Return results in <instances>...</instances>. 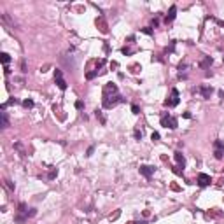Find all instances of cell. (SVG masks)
<instances>
[{"mask_svg":"<svg viewBox=\"0 0 224 224\" xmlns=\"http://www.w3.org/2000/svg\"><path fill=\"white\" fill-rule=\"evenodd\" d=\"M121 102H124V98L119 93L117 95H110V96H103V107L105 109H112V107H116Z\"/></svg>","mask_w":224,"mask_h":224,"instance_id":"6da1fadb","label":"cell"},{"mask_svg":"<svg viewBox=\"0 0 224 224\" xmlns=\"http://www.w3.org/2000/svg\"><path fill=\"white\" fill-rule=\"evenodd\" d=\"M161 126L170 128V130H175V128L179 126V123H177V119H175L173 116L168 114V112H163V114H161Z\"/></svg>","mask_w":224,"mask_h":224,"instance_id":"7a4b0ae2","label":"cell"},{"mask_svg":"<svg viewBox=\"0 0 224 224\" xmlns=\"http://www.w3.org/2000/svg\"><path fill=\"white\" fill-rule=\"evenodd\" d=\"M28 215H35V210L32 208V210L28 212L25 203H19V207H18V215H16V221H18V222H25V219H26Z\"/></svg>","mask_w":224,"mask_h":224,"instance_id":"3957f363","label":"cell"},{"mask_svg":"<svg viewBox=\"0 0 224 224\" xmlns=\"http://www.w3.org/2000/svg\"><path fill=\"white\" fill-rule=\"evenodd\" d=\"M214 156L217 160H222L224 158V142L221 140H215L214 142Z\"/></svg>","mask_w":224,"mask_h":224,"instance_id":"277c9868","label":"cell"},{"mask_svg":"<svg viewBox=\"0 0 224 224\" xmlns=\"http://www.w3.org/2000/svg\"><path fill=\"white\" fill-rule=\"evenodd\" d=\"M165 105H166V107H175V105H179V91H177L175 88L172 89L170 98H166V100H165Z\"/></svg>","mask_w":224,"mask_h":224,"instance_id":"5b68a950","label":"cell"},{"mask_svg":"<svg viewBox=\"0 0 224 224\" xmlns=\"http://www.w3.org/2000/svg\"><path fill=\"white\" fill-rule=\"evenodd\" d=\"M54 82L58 84V88L61 89V91H65V89H67V81L63 79V74H61V70H54Z\"/></svg>","mask_w":224,"mask_h":224,"instance_id":"8992f818","label":"cell"},{"mask_svg":"<svg viewBox=\"0 0 224 224\" xmlns=\"http://www.w3.org/2000/svg\"><path fill=\"white\" fill-rule=\"evenodd\" d=\"M110 95H117V86L112 82H107L103 86V96H110Z\"/></svg>","mask_w":224,"mask_h":224,"instance_id":"52a82bcc","label":"cell"},{"mask_svg":"<svg viewBox=\"0 0 224 224\" xmlns=\"http://www.w3.org/2000/svg\"><path fill=\"white\" fill-rule=\"evenodd\" d=\"M212 182V179H210V175H207V173H200L198 175V184L201 186V187H205V186H208Z\"/></svg>","mask_w":224,"mask_h":224,"instance_id":"ba28073f","label":"cell"},{"mask_svg":"<svg viewBox=\"0 0 224 224\" xmlns=\"http://www.w3.org/2000/svg\"><path fill=\"white\" fill-rule=\"evenodd\" d=\"M138 172H140V173H142L144 177H147V179H149V177H151V175L154 173V166H149V165H142V166L138 168Z\"/></svg>","mask_w":224,"mask_h":224,"instance_id":"9c48e42d","label":"cell"},{"mask_svg":"<svg viewBox=\"0 0 224 224\" xmlns=\"http://www.w3.org/2000/svg\"><path fill=\"white\" fill-rule=\"evenodd\" d=\"M175 14H177V5H172L170 7V11H168V14L165 16V23L168 25V23H172V21L175 19Z\"/></svg>","mask_w":224,"mask_h":224,"instance_id":"30bf717a","label":"cell"},{"mask_svg":"<svg viewBox=\"0 0 224 224\" xmlns=\"http://www.w3.org/2000/svg\"><path fill=\"white\" fill-rule=\"evenodd\" d=\"M175 161H177V166L179 168H182L184 170V166H186V158H184V156H182V152H175Z\"/></svg>","mask_w":224,"mask_h":224,"instance_id":"8fae6325","label":"cell"},{"mask_svg":"<svg viewBox=\"0 0 224 224\" xmlns=\"http://www.w3.org/2000/svg\"><path fill=\"white\" fill-rule=\"evenodd\" d=\"M198 91H200L201 95H203V98H210V95H212V91H214V89H212V88H200Z\"/></svg>","mask_w":224,"mask_h":224,"instance_id":"7c38bea8","label":"cell"},{"mask_svg":"<svg viewBox=\"0 0 224 224\" xmlns=\"http://www.w3.org/2000/svg\"><path fill=\"white\" fill-rule=\"evenodd\" d=\"M0 119H2V128H7L9 126V117L5 112H0Z\"/></svg>","mask_w":224,"mask_h":224,"instance_id":"4fadbf2b","label":"cell"},{"mask_svg":"<svg viewBox=\"0 0 224 224\" xmlns=\"http://www.w3.org/2000/svg\"><path fill=\"white\" fill-rule=\"evenodd\" d=\"M2 56V63H4V67H9V61H11V56L7 54V53H2L0 54Z\"/></svg>","mask_w":224,"mask_h":224,"instance_id":"5bb4252c","label":"cell"},{"mask_svg":"<svg viewBox=\"0 0 224 224\" xmlns=\"http://www.w3.org/2000/svg\"><path fill=\"white\" fill-rule=\"evenodd\" d=\"M96 119H100V123H102V124H105V123H107V121H105V116L102 114V110H96Z\"/></svg>","mask_w":224,"mask_h":224,"instance_id":"9a60e30c","label":"cell"},{"mask_svg":"<svg viewBox=\"0 0 224 224\" xmlns=\"http://www.w3.org/2000/svg\"><path fill=\"white\" fill-rule=\"evenodd\" d=\"M23 107L32 109V107H33V100H25V102H23Z\"/></svg>","mask_w":224,"mask_h":224,"instance_id":"2e32d148","label":"cell"},{"mask_svg":"<svg viewBox=\"0 0 224 224\" xmlns=\"http://www.w3.org/2000/svg\"><path fill=\"white\" fill-rule=\"evenodd\" d=\"M119 215H121V210H116L114 214L110 215V221H116V219H119Z\"/></svg>","mask_w":224,"mask_h":224,"instance_id":"e0dca14e","label":"cell"},{"mask_svg":"<svg viewBox=\"0 0 224 224\" xmlns=\"http://www.w3.org/2000/svg\"><path fill=\"white\" fill-rule=\"evenodd\" d=\"M100 26H102V28H100V30H102V32H103V33H107V25H105V23H103V18H100Z\"/></svg>","mask_w":224,"mask_h":224,"instance_id":"ac0fdd59","label":"cell"},{"mask_svg":"<svg viewBox=\"0 0 224 224\" xmlns=\"http://www.w3.org/2000/svg\"><path fill=\"white\" fill-rule=\"evenodd\" d=\"M96 74H98V70H93V72H88V74H86V79H93V77H95Z\"/></svg>","mask_w":224,"mask_h":224,"instance_id":"d6986e66","label":"cell"},{"mask_svg":"<svg viewBox=\"0 0 224 224\" xmlns=\"http://www.w3.org/2000/svg\"><path fill=\"white\" fill-rule=\"evenodd\" d=\"M135 138H137V140H140V138H142V131H140L138 128L135 130Z\"/></svg>","mask_w":224,"mask_h":224,"instance_id":"ffe728a7","label":"cell"},{"mask_svg":"<svg viewBox=\"0 0 224 224\" xmlns=\"http://www.w3.org/2000/svg\"><path fill=\"white\" fill-rule=\"evenodd\" d=\"M131 112H133V114H138V112H140L138 105H131Z\"/></svg>","mask_w":224,"mask_h":224,"instance_id":"44dd1931","label":"cell"},{"mask_svg":"<svg viewBox=\"0 0 224 224\" xmlns=\"http://www.w3.org/2000/svg\"><path fill=\"white\" fill-rule=\"evenodd\" d=\"M56 173H58V170H56V168H53V170L49 172V179H54V177H56Z\"/></svg>","mask_w":224,"mask_h":224,"instance_id":"7402d4cb","label":"cell"},{"mask_svg":"<svg viewBox=\"0 0 224 224\" xmlns=\"http://www.w3.org/2000/svg\"><path fill=\"white\" fill-rule=\"evenodd\" d=\"M151 138H152L154 142H156V140H160V133H156V131H154L152 135H151Z\"/></svg>","mask_w":224,"mask_h":224,"instance_id":"603a6c76","label":"cell"},{"mask_svg":"<svg viewBox=\"0 0 224 224\" xmlns=\"http://www.w3.org/2000/svg\"><path fill=\"white\" fill-rule=\"evenodd\" d=\"M5 186H7L11 191H14V186H12V182H11V181H5Z\"/></svg>","mask_w":224,"mask_h":224,"instance_id":"cb8c5ba5","label":"cell"},{"mask_svg":"<svg viewBox=\"0 0 224 224\" xmlns=\"http://www.w3.org/2000/svg\"><path fill=\"white\" fill-rule=\"evenodd\" d=\"M142 32H144V33H147V35H151V33H152V30H151V28H149V26H147V28H144V30H142Z\"/></svg>","mask_w":224,"mask_h":224,"instance_id":"d4e9b609","label":"cell"},{"mask_svg":"<svg viewBox=\"0 0 224 224\" xmlns=\"http://www.w3.org/2000/svg\"><path fill=\"white\" fill-rule=\"evenodd\" d=\"M93 151H95V147L91 145V147H89V149H88V154H86V156H91V154H93Z\"/></svg>","mask_w":224,"mask_h":224,"instance_id":"484cf974","label":"cell"},{"mask_svg":"<svg viewBox=\"0 0 224 224\" xmlns=\"http://www.w3.org/2000/svg\"><path fill=\"white\" fill-rule=\"evenodd\" d=\"M75 107H77V109H82V102H81V100H79V102H75Z\"/></svg>","mask_w":224,"mask_h":224,"instance_id":"4316f807","label":"cell"},{"mask_svg":"<svg viewBox=\"0 0 224 224\" xmlns=\"http://www.w3.org/2000/svg\"><path fill=\"white\" fill-rule=\"evenodd\" d=\"M128 224H135V222H128Z\"/></svg>","mask_w":224,"mask_h":224,"instance_id":"83f0119b","label":"cell"}]
</instances>
